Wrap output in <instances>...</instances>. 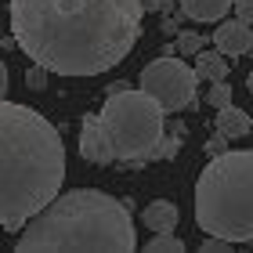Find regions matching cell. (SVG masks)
Wrapping results in <instances>:
<instances>
[{
    "label": "cell",
    "instance_id": "6da1fadb",
    "mask_svg": "<svg viewBox=\"0 0 253 253\" xmlns=\"http://www.w3.org/2000/svg\"><path fill=\"white\" fill-rule=\"evenodd\" d=\"M141 0H11L15 43L54 76H98L141 37Z\"/></svg>",
    "mask_w": 253,
    "mask_h": 253
},
{
    "label": "cell",
    "instance_id": "7a4b0ae2",
    "mask_svg": "<svg viewBox=\"0 0 253 253\" xmlns=\"http://www.w3.org/2000/svg\"><path fill=\"white\" fill-rule=\"evenodd\" d=\"M65 181L62 134L37 109L0 98V228L18 232Z\"/></svg>",
    "mask_w": 253,
    "mask_h": 253
},
{
    "label": "cell",
    "instance_id": "3957f363",
    "mask_svg": "<svg viewBox=\"0 0 253 253\" xmlns=\"http://www.w3.org/2000/svg\"><path fill=\"white\" fill-rule=\"evenodd\" d=\"M134 246L130 210L98 188L58 192L15 243L18 253H130Z\"/></svg>",
    "mask_w": 253,
    "mask_h": 253
},
{
    "label": "cell",
    "instance_id": "277c9868",
    "mask_svg": "<svg viewBox=\"0 0 253 253\" xmlns=\"http://www.w3.org/2000/svg\"><path fill=\"white\" fill-rule=\"evenodd\" d=\"M195 224L228 243H253V148L221 152L195 181Z\"/></svg>",
    "mask_w": 253,
    "mask_h": 253
},
{
    "label": "cell",
    "instance_id": "5b68a950",
    "mask_svg": "<svg viewBox=\"0 0 253 253\" xmlns=\"http://www.w3.org/2000/svg\"><path fill=\"white\" fill-rule=\"evenodd\" d=\"M101 126H105L116 163H148L167 137V109L152 94L134 90L130 84H112L101 105Z\"/></svg>",
    "mask_w": 253,
    "mask_h": 253
},
{
    "label": "cell",
    "instance_id": "8992f818",
    "mask_svg": "<svg viewBox=\"0 0 253 253\" xmlns=\"http://www.w3.org/2000/svg\"><path fill=\"white\" fill-rule=\"evenodd\" d=\"M141 90L152 94L167 112H185L199 90V73H195V65L174 58V54H163L141 69Z\"/></svg>",
    "mask_w": 253,
    "mask_h": 253
},
{
    "label": "cell",
    "instance_id": "52a82bcc",
    "mask_svg": "<svg viewBox=\"0 0 253 253\" xmlns=\"http://www.w3.org/2000/svg\"><path fill=\"white\" fill-rule=\"evenodd\" d=\"M80 156H84L87 163H94V167L116 163V152H112V141H109L105 126H101L98 112L84 116V123H80Z\"/></svg>",
    "mask_w": 253,
    "mask_h": 253
},
{
    "label": "cell",
    "instance_id": "ba28073f",
    "mask_svg": "<svg viewBox=\"0 0 253 253\" xmlns=\"http://www.w3.org/2000/svg\"><path fill=\"white\" fill-rule=\"evenodd\" d=\"M213 47L224 51L228 58L250 54L253 51V26L243 18H221V26L213 29Z\"/></svg>",
    "mask_w": 253,
    "mask_h": 253
},
{
    "label": "cell",
    "instance_id": "9c48e42d",
    "mask_svg": "<svg viewBox=\"0 0 253 253\" xmlns=\"http://www.w3.org/2000/svg\"><path fill=\"white\" fill-rule=\"evenodd\" d=\"M213 126L228 137V141H239V137H246L253 130V116L246 109H239V105H224V109H217Z\"/></svg>",
    "mask_w": 253,
    "mask_h": 253
},
{
    "label": "cell",
    "instance_id": "30bf717a",
    "mask_svg": "<svg viewBox=\"0 0 253 253\" xmlns=\"http://www.w3.org/2000/svg\"><path fill=\"white\" fill-rule=\"evenodd\" d=\"M177 221H181V213H177V206L170 199H152L141 210V224L148 232H174Z\"/></svg>",
    "mask_w": 253,
    "mask_h": 253
},
{
    "label": "cell",
    "instance_id": "8fae6325",
    "mask_svg": "<svg viewBox=\"0 0 253 253\" xmlns=\"http://www.w3.org/2000/svg\"><path fill=\"white\" fill-rule=\"evenodd\" d=\"M177 4H181V15L192 22H221L228 18L235 0H177Z\"/></svg>",
    "mask_w": 253,
    "mask_h": 253
},
{
    "label": "cell",
    "instance_id": "7c38bea8",
    "mask_svg": "<svg viewBox=\"0 0 253 253\" xmlns=\"http://www.w3.org/2000/svg\"><path fill=\"white\" fill-rule=\"evenodd\" d=\"M228 54L224 51H199V54H195V73H199V80H206V84H213V80H228Z\"/></svg>",
    "mask_w": 253,
    "mask_h": 253
},
{
    "label": "cell",
    "instance_id": "4fadbf2b",
    "mask_svg": "<svg viewBox=\"0 0 253 253\" xmlns=\"http://www.w3.org/2000/svg\"><path fill=\"white\" fill-rule=\"evenodd\" d=\"M145 253H185V243L174 232H156V239H148Z\"/></svg>",
    "mask_w": 253,
    "mask_h": 253
},
{
    "label": "cell",
    "instance_id": "5bb4252c",
    "mask_svg": "<svg viewBox=\"0 0 253 253\" xmlns=\"http://www.w3.org/2000/svg\"><path fill=\"white\" fill-rule=\"evenodd\" d=\"M206 101H210L213 109H224V105H232V87H228V80H213L210 90L203 94Z\"/></svg>",
    "mask_w": 253,
    "mask_h": 253
},
{
    "label": "cell",
    "instance_id": "9a60e30c",
    "mask_svg": "<svg viewBox=\"0 0 253 253\" xmlns=\"http://www.w3.org/2000/svg\"><path fill=\"white\" fill-rule=\"evenodd\" d=\"M203 47H206L203 33H177V51L181 54H199Z\"/></svg>",
    "mask_w": 253,
    "mask_h": 253
},
{
    "label": "cell",
    "instance_id": "2e32d148",
    "mask_svg": "<svg viewBox=\"0 0 253 253\" xmlns=\"http://www.w3.org/2000/svg\"><path fill=\"white\" fill-rule=\"evenodd\" d=\"M232 246H235V243H228V239H221V235H210L199 250H203V253H228Z\"/></svg>",
    "mask_w": 253,
    "mask_h": 253
},
{
    "label": "cell",
    "instance_id": "e0dca14e",
    "mask_svg": "<svg viewBox=\"0 0 253 253\" xmlns=\"http://www.w3.org/2000/svg\"><path fill=\"white\" fill-rule=\"evenodd\" d=\"M203 148H206L210 156H221V152H228V137H224L221 130H217V134H213V137H210V141H206Z\"/></svg>",
    "mask_w": 253,
    "mask_h": 253
},
{
    "label": "cell",
    "instance_id": "ac0fdd59",
    "mask_svg": "<svg viewBox=\"0 0 253 253\" xmlns=\"http://www.w3.org/2000/svg\"><path fill=\"white\" fill-rule=\"evenodd\" d=\"M26 84H29V87H37V90H43V84H47V69H43V65L29 69V73H26Z\"/></svg>",
    "mask_w": 253,
    "mask_h": 253
},
{
    "label": "cell",
    "instance_id": "d6986e66",
    "mask_svg": "<svg viewBox=\"0 0 253 253\" xmlns=\"http://www.w3.org/2000/svg\"><path fill=\"white\" fill-rule=\"evenodd\" d=\"M232 11H235V18H243V22H250V26H253V0H235Z\"/></svg>",
    "mask_w": 253,
    "mask_h": 253
},
{
    "label": "cell",
    "instance_id": "ffe728a7",
    "mask_svg": "<svg viewBox=\"0 0 253 253\" xmlns=\"http://www.w3.org/2000/svg\"><path fill=\"white\" fill-rule=\"evenodd\" d=\"M141 4H145V15H148V11H167L170 0H141Z\"/></svg>",
    "mask_w": 253,
    "mask_h": 253
},
{
    "label": "cell",
    "instance_id": "44dd1931",
    "mask_svg": "<svg viewBox=\"0 0 253 253\" xmlns=\"http://www.w3.org/2000/svg\"><path fill=\"white\" fill-rule=\"evenodd\" d=\"M7 94V65H4V58H0V98Z\"/></svg>",
    "mask_w": 253,
    "mask_h": 253
},
{
    "label": "cell",
    "instance_id": "7402d4cb",
    "mask_svg": "<svg viewBox=\"0 0 253 253\" xmlns=\"http://www.w3.org/2000/svg\"><path fill=\"white\" fill-rule=\"evenodd\" d=\"M163 33H181V29H177V18L167 15V18H163Z\"/></svg>",
    "mask_w": 253,
    "mask_h": 253
},
{
    "label": "cell",
    "instance_id": "603a6c76",
    "mask_svg": "<svg viewBox=\"0 0 253 253\" xmlns=\"http://www.w3.org/2000/svg\"><path fill=\"white\" fill-rule=\"evenodd\" d=\"M246 87H250V94H253V73H250V76H246Z\"/></svg>",
    "mask_w": 253,
    "mask_h": 253
}]
</instances>
